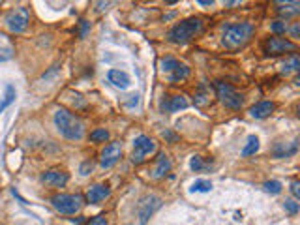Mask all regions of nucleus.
<instances>
[{"mask_svg":"<svg viewBox=\"0 0 300 225\" xmlns=\"http://www.w3.org/2000/svg\"><path fill=\"white\" fill-rule=\"evenodd\" d=\"M55 126L56 130L70 141H81L84 135L83 122L75 116L74 112L66 111V109H56L55 112Z\"/></svg>","mask_w":300,"mask_h":225,"instance_id":"nucleus-1","label":"nucleus"},{"mask_svg":"<svg viewBox=\"0 0 300 225\" xmlns=\"http://www.w3.org/2000/svg\"><path fill=\"white\" fill-rule=\"evenodd\" d=\"M252 36H253V25H250V23L229 25V27H225L224 32V45L227 49H238V47L246 45Z\"/></svg>","mask_w":300,"mask_h":225,"instance_id":"nucleus-2","label":"nucleus"},{"mask_svg":"<svg viewBox=\"0 0 300 225\" xmlns=\"http://www.w3.org/2000/svg\"><path fill=\"white\" fill-rule=\"evenodd\" d=\"M203 30V21L201 19H186L182 23H178L177 27H173V30L169 32V41L173 43H188Z\"/></svg>","mask_w":300,"mask_h":225,"instance_id":"nucleus-3","label":"nucleus"},{"mask_svg":"<svg viewBox=\"0 0 300 225\" xmlns=\"http://www.w3.org/2000/svg\"><path fill=\"white\" fill-rule=\"evenodd\" d=\"M83 201V195H79V193H75V195L74 193H58L51 199V205L55 206L60 214H75L81 210Z\"/></svg>","mask_w":300,"mask_h":225,"instance_id":"nucleus-4","label":"nucleus"},{"mask_svg":"<svg viewBox=\"0 0 300 225\" xmlns=\"http://www.w3.org/2000/svg\"><path fill=\"white\" fill-rule=\"evenodd\" d=\"M216 90H218V98L222 100L225 107H229V109H240L242 107V96L236 92L231 84L220 81V83H216Z\"/></svg>","mask_w":300,"mask_h":225,"instance_id":"nucleus-5","label":"nucleus"},{"mask_svg":"<svg viewBox=\"0 0 300 225\" xmlns=\"http://www.w3.org/2000/svg\"><path fill=\"white\" fill-rule=\"evenodd\" d=\"M156 152V143L147 137V135H139V137H135L133 141V156H131V161L133 163H141L143 159L150 156V154H154Z\"/></svg>","mask_w":300,"mask_h":225,"instance_id":"nucleus-6","label":"nucleus"},{"mask_svg":"<svg viewBox=\"0 0 300 225\" xmlns=\"http://www.w3.org/2000/svg\"><path fill=\"white\" fill-rule=\"evenodd\" d=\"M264 51L266 55H283V53H293L297 51V43L289 41L285 38H268L264 43Z\"/></svg>","mask_w":300,"mask_h":225,"instance_id":"nucleus-7","label":"nucleus"},{"mask_svg":"<svg viewBox=\"0 0 300 225\" xmlns=\"http://www.w3.org/2000/svg\"><path fill=\"white\" fill-rule=\"evenodd\" d=\"M28 21H30V13L27 8H15L6 19L8 28L11 32H23L28 27Z\"/></svg>","mask_w":300,"mask_h":225,"instance_id":"nucleus-8","label":"nucleus"},{"mask_svg":"<svg viewBox=\"0 0 300 225\" xmlns=\"http://www.w3.org/2000/svg\"><path fill=\"white\" fill-rule=\"evenodd\" d=\"M122 156V145L120 143H111L107 145L102 152V167L103 169H109L112 167Z\"/></svg>","mask_w":300,"mask_h":225,"instance_id":"nucleus-9","label":"nucleus"},{"mask_svg":"<svg viewBox=\"0 0 300 225\" xmlns=\"http://www.w3.org/2000/svg\"><path fill=\"white\" fill-rule=\"evenodd\" d=\"M159 197L156 195H147L145 199H141L139 203V218H141V224H147L150 216L154 214V210L159 206Z\"/></svg>","mask_w":300,"mask_h":225,"instance_id":"nucleus-10","label":"nucleus"},{"mask_svg":"<svg viewBox=\"0 0 300 225\" xmlns=\"http://www.w3.org/2000/svg\"><path fill=\"white\" fill-rule=\"evenodd\" d=\"M41 180L45 182L47 186L62 188L68 184V175H66L64 171H60V169H51V171H47V173L41 175Z\"/></svg>","mask_w":300,"mask_h":225,"instance_id":"nucleus-11","label":"nucleus"},{"mask_svg":"<svg viewBox=\"0 0 300 225\" xmlns=\"http://www.w3.org/2000/svg\"><path fill=\"white\" fill-rule=\"evenodd\" d=\"M107 79H109V83H112L116 88H122V90H126L130 86V75L126 72H120V70H109Z\"/></svg>","mask_w":300,"mask_h":225,"instance_id":"nucleus-12","label":"nucleus"},{"mask_svg":"<svg viewBox=\"0 0 300 225\" xmlns=\"http://www.w3.org/2000/svg\"><path fill=\"white\" fill-rule=\"evenodd\" d=\"M109 197V188L103 186V184H96L88 189V193H86V201L88 203H102L103 199H107Z\"/></svg>","mask_w":300,"mask_h":225,"instance_id":"nucleus-13","label":"nucleus"},{"mask_svg":"<svg viewBox=\"0 0 300 225\" xmlns=\"http://www.w3.org/2000/svg\"><path fill=\"white\" fill-rule=\"evenodd\" d=\"M272 111H274V103L261 102L257 103V105H253L252 109H250V114H252L253 118H266V116H270Z\"/></svg>","mask_w":300,"mask_h":225,"instance_id":"nucleus-14","label":"nucleus"},{"mask_svg":"<svg viewBox=\"0 0 300 225\" xmlns=\"http://www.w3.org/2000/svg\"><path fill=\"white\" fill-rule=\"evenodd\" d=\"M169 171H171V161L165 154H159L158 156V165L154 169V178H161L165 177Z\"/></svg>","mask_w":300,"mask_h":225,"instance_id":"nucleus-15","label":"nucleus"},{"mask_svg":"<svg viewBox=\"0 0 300 225\" xmlns=\"http://www.w3.org/2000/svg\"><path fill=\"white\" fill-rule=\"evenodd\" d=\"M188 105H189V102H188L184 96H175V98H171V102H169L167 105H163V107L171 112H177L180 111V109H188Z\"/></svg>","mask_w":300,"mask_h":225,"instance_id":"nucleus-16","label":"nucleus"},{"mask_svg":"<svg viewBox=\"0 0 300 225\" xmlns=\"http://www.w3.org/2000/svg\"><path fill=\"white\" fill-rule=\"evenodd\" d=\"M189 77V68L188 66H178L177 70H173L171 74H169V81H173V83H178V81H184Z\"/></svg>","mask_w":300,"mask_h":225,"instance_id":"nucleus-17","label":"nucleus"},{"mask_svg":"<svg viewBox=\"0 0 300 225\" xmlns=\"http://www.w3.org/2000/svg\"><path fill=\"white\" fill-rule=\"evenodd\" d=\"M257 150H259V139H257V135H250L246 141V147L242 149V156H252Z\"/></svg>","mask_w":300,"mask_h":225,"instance_id":"nucleus-18","label":"nucleus"},{"mask_svg":"<svg viewBox=\"0 0 300 225\" xmlns=\"http://www.w3.org/2000/svg\"><path fill=\"white\" fill-rule=\"evenodd\" d=\"M13 102H15V88H13L11 84H8V86H6V92H4V100L0 103V112L6 111Z\"/></svg>","mask_w":300,"mask_h":225,"instance_id":"nucleus-19","label":"nucleus"},{"mask_svg":"<svg viewBox=\"0 0 300 225\" xmlns=\"http://www.w3.org/2000/svg\"><path fill=\"white\" fill-rule=\"evenodd\" d=\"M210 189H212L210 180H195L193 186H191V191H199V193H208Z\"/></svg>","mask_w":300,"mask_h":225,"instance_id":"nucleus-20","label":"nucleus"},{"mask_svg":"<svg viewBox=\"0 0 300 225\" xmlns=\"http://www.w3.org/2000/svg\"><path fill=\"white\" fill-rule=\"evenodd\" d=\"M178 66H180V62H178L177 58H173V56H165V58L161 60V70L167 72V74H171L173 70H177Z\"/></svg>","mask_w":300,"mask_h":225,"instance_id":"nucleus-21","label":"nucleus"},{"mask_svg":"<svg viewBox=\"0 0 300 225\" xmlns=\"http://www.w3.org/2000/svg\"><path fill=\"white\" fill-rule=\"evenodd\" d=\"M299 70H300V60L297 55H293L289 60L283 64V72H285V74H289V72H299Z\"/></svg>","mask_w":300,"mask_h":225,"instance_id":"nucleus-22","label":"nucleus"},{"mask_svg":"<svg viewBox=\"0 0 300 225\" xmlns=\"http://www.w3.org/2000/svg\"><path fill=\"white\" fill-rule=\"evenodd\" d=\"M278 6H283V8H280V11L281 13H287V15H289V13H297L300 8L299 2H285V4H283V2H278Z\"/></svg>","mask_w":300,"mask_h":225,"instance_id":"nucleus-23","label":"nucleus"},{"mask_svg":"<svg viewBox=\"0 0 300 225\" xmlns=\"http://www.w3.org/2000/svg\"><path fill=\"white\" fill-rule=\"evenodd\" d=\"M264 189L272 195H278L281 191V182L280 180H268V182H264Z\"/></svg>","mask_w":300,"mask_h":225,"instance_id":"nucleus-24","label":"nucleus"},{"mask_svg":"<svg viewBox=\"0 0 300 225\" xmlns=\"http://www.w3.org/2000/svg\"><path fill=\"white\" fill-rule=\"evenodd\" d=\"M90 139H92L94 143H105V141L109 139V131L107 130H94L92 133H90Z\"/></svg>","mask_w":300,"mask_h":225,"instance_id":"nucleus-25","label":"nucleus"},{"mask_svg":"<svg viewBox=\"0 0 300 225\" xmlns=\"http://www.w3.org/2000/svg\"><path fill=\"white\" fill-rule=\"evenodd\" d=\"M283 206H285V210H287L289 214H297V212H299V203H295L293 199H287V201L283 203Z\"/></svg>","mask_w":300,"mask_h":225,"instance_id":"nucleus-26","label":"nucleus"},{"mask_svg":"<svg viewBox=\"0 0 300 225\" xmlns=\"http://www.w3.org/2000/svg\"><path fill=\"white\" fill-rule=\"evenodd\" d=\"M270 28H272V32H276V34H281V32H285V30H287V25H285L283 21H274Z\"/></svg>","mask_w":300,"mask_h":225,"instance_id":"nucleus-27","label":"nucleus"},{"mask_svg":"<svg viewBox=\"0 0 300 225\" xmlns=\"http://www.w3.org/2000/svg\"><path fill=\"white\" fill-rule=\"evenodd\" d=\"M92 169H94V163L90 161V159H86V161L81 163V169H79V171H81V175H83V177H86V175H90V171H92Z\"/></svg>","mask_w":300,"mask_h":225,"instance_id":"nucleus-28","label":"nucleus"},{"mask_svg":"<svg viewBox=\"0 0 300 225\" xmlns=\"http://www.w3.org/2000/svg\"><path fill=\"white\" fill-rule=\"evenodd\" d=\"M189 167L193 169V171H201V169H203V161H201V158H199V156L191 158V161H189Z\"/></svg>","mask_w":300,"mask_h":225,"instance_id":"nucleus-29","label":"nucleus"},{"mask_svg":"<svg viewBox=\"0 0 300 225\" xmlns=\"http://www.w3.org/2000/svg\"><path fill=\"white\" fill-rule=\"evenodd\" d=\"M86 225H109V224H107V220H105L103 216H96V218H92Z\"/></svg>","mask_w":300,"mask_h":225,"instance_id":"nucleus-30","label":"nucleus"},{"mask_svg":"<svg viewBox=\"0 0 300 225\" xmlns=\"http://www.w3.org/2000/svg\"><path fill=\"white\" fill-rule=\"evenodd\" d=\"M11 58V53H9V49H0V62H6Z\"/></svg>","mask_w":300,"mask_h":225,"instance_id":"nucleus-31","label":"nucleus"},{"mask_svg":"<svg viewBox=\"0 0 300 225\" xmlns=\"http://www.w3.org/2000/svg\"><path fill=\"white\" fill-rule=\"evenodd\" d=\"M291 193L297 197V199L300 197V186H299V182H297V180H295V182L291 184Z\"/></svg>","mask_w":300,"mask_h":225,"instance_id":"nucleus-32","label":"nucleus"},{"mask_svg":"<svg viewBox=\"0 0 300 225\" xmlns=\"http://www.w3.org/2000/svg\"><path fill=\"white\" fill-rule=\"evenodd\" d=\"M86 30H88V23H86V21H81V38L86 36Z\"/></svg>","mask_w":300,"mask_h":225,"instance_id":"nucleus-33","label":"nucleus"},{"mask_svg":"<svg viewBox=\"0 0 300 225\" xmlns=\"http://www.w3.org/2000/svg\"><path fill=\"white\" fill-rule=\"evenodd\" d=\"M163 137H167V139H171V141H177V137H175L171 131H165V133H163Z\"/></svg>","mask_w":300,"mask_h":225,"instance_id":"nucleus-34","label":"nucleus"},{"mask_svg":"<svg viewBox=\"0 0 300 225\" xmlns=\"http://www.w3.org/2000/svg\"><path fill=\"white\" fill-rule=\"evenodd\" d=\"M291 32H293V38H299V25H295Z\"/></svg>","mask_w":300,"mask_h":225,"instance_id":"nucleus-35","label":"nucleus"},{"mask_svg":"<svg viewBox=\"0 0 300 225\" xmlns=\"http://www.w3.org/2000/svg\"><path fill=\"white\" fill-rule=\"evenodd\" d=\"M199 4H201V6H210L212 0H199Z\"/></svg>","mask_w":300,"mask_h":225,"instance_id":"nucleus-36","label":"nucleus"},{"mask_svg":"<svg viewBox=\"0 0 300 225\" xmlns=\"http://www.w3.org/2000/svg\"><path fill=\"white\" fill-rule=\"evenodd\" d=\"M72 222H74V224H83V218H74Z\"/></svg>","mask_w":300,"mask_h":225,"instance_id":"nucleus-37","label":"nucleus"}]
</instances>
